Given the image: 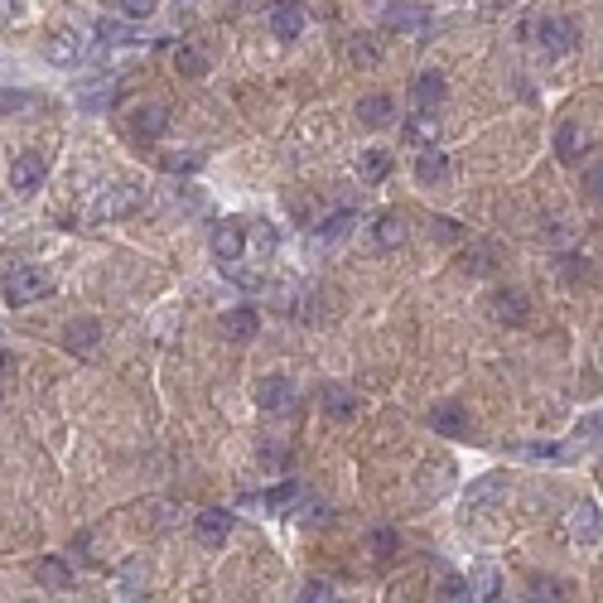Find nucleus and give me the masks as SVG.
Instances as JSON below:
<instances>
[{
    "label": "nucleus",
    "instance_id": "5701e85b",
    "mask_svg": "<svg viewBox=\"0 0 603 603\" xmlns=\"http://www.w3.org/2000/svg\"><path fill=\"white\" fill-rule=\"evenodd\" d=\"M324 411H329L333 420H353V411H357L353 391H343V386H324Z\"/></svg>",
    "mask_w": 603,
    "mask_h": 603
},
{
    "label": "nucleus",
    "instance_id": "c85d7f7f",
    "mask_svg": "<svg viewBox=\"0 0 603 603\" xmlns=\"http://www.w3.org/2000/svg\"><path fill=\"white\" fill-rule=\"evenodd\" d=\"M493 261H497V246H493V242H483L478 251H468V256H464V271H468V275H483Z\"/></svg>",
    "mask_w": 603,
    "mask_h": 603
},
{
    "label": "nucleus",
    "instance_id": "2f4dec72",
    "mask_svg": "<svg viewBox=\"0 0 603 603\" xmlns=\"http://www.w3.org/2000/svg\"><path fill=\"white\" fill-rule=\"evenodd\" d=\"M584 193H589L594 203H603V160L594 164V170H584Z\"/></svg>",
    "mask_w": 603,
    "mask_h": 603
},
{
    "label": "nucleus",
    "instance_id": "6ab92c4d",
    "mask_svg": "<svg viewBox=\"0 0 603 603\" xmlns=\"http://www.w3.org/2000/svg\"><path fill=\"white\" fill-rule=\"evenodd\" d=\"M444 174H449V160L434 145H420V155H415V179L420 184H440Z\"/></svg>",
    "mask_w": 603,
    "mask_h": 603
},
{
    "label": "nucleus",
    "instance_id": "e433bc0d",
    "mask_svg": "<svg viewBox=\"0 0 603 603\" xmlns=\"http://www.w3.org/2000/svg\"><path fill=\"white\" fill-rule=\"evenodd\" d=\"M121 10H125L131 20H145L150 10H155V0H121Z\"/></svg>",
    "mask_w": 603,
    "mask_h": 603
},
{
    "label": "nucleus",
    "instance_id": "72a5a7b5",
    "mask_svg": "<svg viewBox=\"0 0 603 603\" xmlns=\"http://www.w3.org/2000/svg\"><path fill=\"white\" fill-rule=\"evenodd\" d=\"M30 102H34L30 92H0V116H5V111H24Z\"/></svg>",
    "mask_w": 603,
    "mask_h": 603
},
{
    "label": "nucleus",
    "instance_id": "dca6fc26",
    "mask_svg": "<svg viewBox=\"0 0 603 603\" xmlns=\"http://www.w3.org/2000/svg\"><path fill=\"white\" fill-rule=\"evenodd\" d=\"M44 174H49L44 155H20L15 170H10V184H15V193H34L39 184H44Z\"/></svg>",
    "mask_w": 603,
    "mask_h": 603
},
{
    "label": "nucleus",
    "instance_id": "58836bf2",
    "mask_svg": "<svg viewBox=\"0 0 603 603\" xmlns=\"http://www.w3.org/2000/svg\"><path fill=\"white\" fill-rule=\"evenodd\" d=\"M193 164H199V155H174V160H170V170H179V174H189V170H193Z\"/></svg>",
    "mask_w": 603,
    "mask_h": 603
},
{
    "label": "nucleus",
    "instance_id": "4be33fe9",
    "mask_svg": "<svg viewBox=\"0 0 603 603\" xmlns=\"http://www.w3.org/2000/svg\"><path fill=\"white\" fill-rule=\"evenodd\" d=\"M376 246H386V251H396V246H405V237H411V227H405L401 218H382L376 222Z\"/></svg>",
    "mask_w": 603,
    "mask_h": 603
},
{
    "label": "nucleus",
    "instance_id": "473e14b6",
    "mask_svg": "<svg viewBox=\"0 0 603 603\" xmlns=\"http://www.w3.org/2000/svg\"><path fill=\"white\" fill-rule=\"evenodd\" d=\"M531 589H536V598H565V584H560V580H541V574H536Z\"/></svg>",
    "mask_w": 603,
    "mask_h": 603
},
{
    "label": "nucleus",
    "instance_id": "4468645a",
    "mask_svg": "<svg viewBox=\"0 0 603 603\" xmlns=\"http://www.w3.org/2000/svg\"><path fill=\"white\" fill-rule=\"evenodd\" d=\"M357 121H362V125H372V131H382V125L396 121V102H391L386 92L362 97V102H357Z\"/></svg>",
    "mask_w": 603,
    "mask_h": 603
},
{
    "label": "nucleus",
    "instance_id": "4c0bfd02",
    "mask_svg": "<svg viewBox=\"0 0 603 603\" xmlns=\"http://www.w3.org/2000/svg\"><path fill=\"white\" fill-rule=\"evenodd\" d=\"M560 271H565L570 280H574V275H589V261H584V256H565V261H560Z\"/></svg>",
    "mask_w": 603,
    "mask_h": 603
},
{
    "label": "nucleus",
    "instance_id": "7ed1b4c3",
    "mask_svg": "<svg viewBox=\"0 0 603 603\" xmlns=\"http://www.w3.org/2000/svg\"><path fill=\"white\" fill-rule=\"evenodd\" d=\"M570 536H574V545H598L603 541V507L598 502H574L570 507Z\"/></svg>",
    "mask_w": 603,
    "mask_h": 603
},
{
    "label": "nucleus",
    "instance_id": "cd10ccee",
    "mask_svg": "<svg viewBox=\"0 0 603 603\" xmlns=\"http://www.w3.org/2000/svg\"><path fill=\"white\" fill-rule=\"evenodd\" d=\"M367 551L372 555H396L401 551V536H396V531H386V526H376L372 536H367Z\"/></svg>",
    "mask_w": 603,
    "mask_h": 603
},
{
    "label": "nucleus",
    "instance_id": "f704fd0d",
    "mask_svg": "<svg viewBox=\"0 0 603 603\" xmlns=\"http://www.w3.org/2000/svg\"><path fill=\"white\" fill-rule=\"evenodd\" d=\"M300 598H314V603H329L333 598V584L329 580H310V584H304V594Z\"/></svg>",
    "mask_w": 603,
    "mask_h": 603
},
{
    "label": "nucleus",
    "instance_id": "f8f14e48",
    "mask_svg": "<svg viewBox=\"0 0 603 603\" xmlns=\"http://www.w3.org/2000/svg\"><path fill=\"white\" fill-rule=\"evenodd\" d=\"M487 310H493L497 324H526V294H516V290H493V300H487Z\"/></svg>",
    "mask_w": 603,
    "mask_h": 603
},
{
    "label": "nucleus",
    "instance_id": "20e7f679",
    "mask_svg": "<svg viewBox=\"0 0 603 603\" xmlns=\"http://www.w3.org/2000/svg\"><path fill=\"white\" fill-rule=\"evenodd\" d=\"M213 256L222 265H237L246 256V222H218L213 227Z\"/></svg>",
    "mask_w": 603,
    "mask_h": 603
},
{
    "label": "nucleus",
    "instance_id": "c756f323",
    "mask_svg": "<svg viewBox=\"0 0 603 603\" xmlns=\"http://www.w3.org/2000/svg\"><path fill=\"white\" fill-rule=\"evenodd\" d=\"M348 49H353V59L357 63H376V39H367V34H353V39H348Z\"/></svg>",
    "mask_w": 603,
    "mask_h": 603
},
{
    "label": "nucleus",
    "instance_id": "f03ea898",
    "mask_svg": "<svg viewBox=\"0 0 603 603\" xmlns=\"http://www.w3.org/2000/svg\"><path fill=\"white\" fill-rule=\"evenodd\" d=\"M49 290H53V285H49V275H44V271H34V265H20V271H10V280H5V304L24 310V304L44 300Z\"/></svg>",
    "mask_w": 603,
    "mask_h": 603
},
{
    "label": "nucleus",
    "instance_id": "2eb2a0df",
    "mask_svg": "<svg viewBox=\"0 0 603 603\" xmlns=\"http://www.w3.org/2000/svg\"><path fill=\"white\" fill-rule=\"evenodd\" d=\"M584 150H589L584 125H580V121H565V125L555 131V155L565 160V164H580V160H584Z\"/></svg>",
    "mask_w": 603,
    "mask_h": 603
},
{
    "label": "nucleus",
    "instance_id": "a878e982",
    "mask_svg": "<svg viewBox=\"0 0 603 603\" xmlns=\"http://www.w3.org/2000/svg\"><path fill=\"white\" fill-rule=\"evenodd\" d=\"M179 73H184V78H208V59H203V53L199 49H193V44H184V49H179Z\"/></svg>",
    "mask_w": 603,
    "mask_h": 603
},
{
    "label": "nucleus",
    "instance_id": "ddd939ff",
    "mask_svg": "<svg viewBox=\"0 0 603 603\" xmlns=\"http://www.w3.org/2000/svg\"><path fill=\"white\" fill-rule=\"evenodd\" d=\"M391 170H396V160H391L386 145H372V150H362V155H357V179H362V184H382Z\"/></svg>",
    "mask_w": 603,
    "mask_h": 603
},
{
    "label": "nucleus",
    "instance_id": "412c9836",
    "mask_svg": "<svg viewBox=\"0 0 603 603\" xmlns=\"http://www.w3.org/2000/svg\"><path fill=\"white\" fill-rule=\"evenodd\" d=\"M405 140H411V145H434V140H440V121L420 111V116L405 121Z\"/></svg>",
    "mask_w": 603,
    "mask_h": 603
},
{
    "label": "nucleus",
    "instance_id": "9d476101",
    "mask_svg": "<svg viewBox=\"0 0 603 603\" xmlns=\"http://www.w3.org/2000/svg\"><path fill=\"white\" fill-rule=\"evenodd\" d=\"M222 333H227L232 343H251L261 333V314L251 310V304H242V310H227V314H222Z\"/></svg>",
    "mask_w": 603,
    "mask_h": 603
},
{
    "label": "nucleus",
    "instance_id": "6e6552de",
    "mask_svg": "<svg viewBox=\"0 0 603 603\" xmlns=\"http://www.w3.org/2000/svg\"><path fill=\"white\" fill-rule=\"evenodd\" d=\"M502 497H507V478H478V483L464 493V512L478 516V512H487V507H497Z\"/></svg>",
    "mask_w": 603,
    "mask_h": 603
},
{
    "label": "nucleus",
    "instance_id": "1a4fd4ad",
    "mask_svg": "<svg viewBox=\"0 0 603 603\" xmlns=\"http://www.w3.org/2000/svg\"><path fill=\"white\" fill-rule=\"evenodd\" d=\"M290 401H294V386L285 382V376H261L256 382V405L261 411H290Z\"/></svg>",
    "mask_w": 603,
    "mask_h": 603
},
{
    "label": "nucleus",
    "instance_id": "b1692460",
    "mask_svg": "<svg viewBox=\"0 0 603 603\" xmlns=\"http://www.w3.org/2000/svg\"><path fill=\"white\" fill-rule=\"evenodd\" d=\"M34 574H39V580H44L49 589H68V584H73V570H68V565H63L59 555L39 560V570H34Z\"/></svg>",
    "mask_w": 603,
    "mask_h": 603
},
{
    "label": "nucleus",
    "instance_id": "9b49d317",
    "mask_svg": "<svg viewBox=\"0 0 603 603\" xmlns=\"http://www.w3.org/2000/svg\"><path fill=\"white\" fill-rule=\"evenodd\" d=\"M430 425L440 434H449V440H464V434H468V411L459 401H444V405H434V411H430Z\"/></svg>",
    "mask_w": 603,
    "mask_h": 603
},
{
    "label": "nucleus",
    "instance_id": "aec40b11",
    "mask_svg": "<svg viewBox=\"0 0 603 603\" xmlns=\"http://www.w3.org/2000/svg\"><path fill=\"white\" fill-rule=\"evenodd\" d=\"M78 53H82V39H78V30H59V34L49 39V59H53V63H73Z\"/></svg>",
    "mask_w": 603,
    "mask_h": 603
},
{
    "label": "nucleus",
    "instance_id": "7c9ffc66",
    "mask_svg": "<svg viewBox=\"0 0 603 603\" xmlns=\"http://www.w3.org/2000/svg\"><path fill=\"white\" fill-rule=\"evenodd\" d=\"M468 598H497V574H493V570H483L478 580L468 584Z\"/></svg>",
    "mask_w": 603,
    "mask_h": 603
},
{
    "label": "nucleus",
    "instance_id": "a19ab883",
    "mask_svg": "<svg viewBox=\"0 0 603 603\" xmlns=\"http://www.w3.org/2000/svg\"><path fill=\"white\" fill-rule=\"evenodd\" d=\"M0 5H10V0H0Z\"/></svg>",
    "mask_w": 603,
    "mask_h": 603
},
{
    "label": "nucleus",
    "instance_id": "ea45409f",
    "mask_svg": "<svg viewBox=\"0 0 603 603\" xmlns=\"http://www.w3.org/2000/svg\"><path fill=\"white\" fill-rule=\"evenodd\" d=\"M5 367H10V353H5V348H0V376H5Z\"/></svg>",
    "mask_w": 603,
    "mask_h": 603
},
{
    "label": "nucleus",
    "instance_id": "423d86ee",
    "mask_svg": "<svg viewBox=\"0 0 603 603\" xmlns=\"http://www.w3.org/2000/svg\"><path fill=\"white\" fill-rule=\"evenodd\" d=\"M193 536H199L203 545H222L232 536V512H222V507H208L193 516Z\"/></svg>",
    "mask_w": 603,
    "mask_h": 603
},
{
    "label": "nucleus",
    "instance_id": "39448f33",
    "mask_svg": "<svg viewBox=\"0 0 603 603\" xmlns=\"http://www.w3.org/2000/svg\"><path fill=\"white\" fill-rule=\"evenodd\" d=\"M265 15H271V34L275 39H300V30H304V5L300 0H271V10H265Z\"/></svg>",
    "mask_w": 603,
    "mask_h": 603
},
{
    "label": "nucleus",
    "instance_id": "a211bd4d",
    "mask_svg": "<svg viewBox=\"0 0 603 603\" xmlns=\"http://www.w3.org/2000/svg\"><path fill=\"white\" fill-rule=\"evenodd\" d=\"M131 131L135 135H164V131H170V107H160V102L140 107L131 116Z\"/></svg>",
    "mask_w": 603,
    "mask_h": 603
},
{
    "label": "nucleus",
    "instance_id": "393cba45",
    "mask_svg": "<svg viewBox=\"0 0 603 603\" xmlns=\"http://www.w3.org/2000/svg\"><path fill=\"white\" fill-rule=\"evenodd\" d=\"M135 203H140V189H135V184H121V189H111V193H107L102 213H107V218H111V213H131Z\"/></svg>",
    "mask_w": 603,
    "mask_h": 603
},
{
    "label": "nucleus",
    "instance_id": "f3484780",
    "mask_svg": "<svg viewBox=\"0 0 603 603\" xmlns=\"http://www.w3.org/2000/svg\"><path fill=\"white\" fill-rule=\"evenodd\" d=\"M411 102H415L420 111H434V107H440V102H444V73H434V68H430V73H420V78L411 82Z\"/></svg>",
    "mask_w": 603,
    "mask_h": 603
},
{
    "label": "nucleus",
    "instance_id": "c9c22d12",
    "mask_svg": "<svg viewBox=\"0 0 603 603\" xmlns=\"http://www.w3.org/2000/svg\"><path fill=\"white\" fill-rule=\"evenodd\" d=\"M594 434H603V415H584L574 425V440H594Z\"/></svg>",
    "mask_w": 603,
    "mask_h": 603
},
{
    "label": "nucleus",
    "instance_id": "79ce46f5",
    "mask_svg": "<svg viewBox=\"0 0 603 603\" xmlns=\"http://www.w3.org/2000/svg\"><path fill=\"white\" fill-rule=\"evenodd\" d=\"M179 5H189V0H179Z\"/></svg>",
    "mask_w": 603,
    "mask_h": 603
},
{
    "label": "nucleus",
    "instance_id": "0eeeda50",
    "mask_svg": "<svg viewBox=\"0 0 603 603\" xmlns=\"http://www.w3.org/2000/svg\"><path fill=\"white\" fill-rule=\"evenodd\" d=\"M63 348H68V353H78V357L97 353V348H102V324H97V319H73L68 333H63Z\"/></svg>",
    "mask_w": 603,
    "mask_h": 603
},
{
    "label": "nucleus",
    "instance_id": "f257e3e1",
    "mask_svg": "<svg viewBox=\"0 0 603 603\" xmlns=\"http://www.w3.org/2000/svg\"><path fill=\"white\" fill-rule=\"evenodd\" d=\"M531 34H536L541 53H551V59H565V53H574V44H580V30H574V20L565 15H545L531 24Z\"/></svg>",
    "mask_w": 603,
    "mask_h": 603
},
{
    "label": "nucleus",
    "instance_id": "bb28decb",
    "mask_svg": "<svg viewBox=\"0 0 603 603\" xmlns=\"http://www.w3.org/2000/svg\"><path fill=\"white\" fill-rule=\"evenodd\" d=\"M294 502H300V483H280V487L265 493V507H271V512H290Z\"/></svg>",
    "mask_w": 603,
    "mask_h": 603
}]
</instances>
